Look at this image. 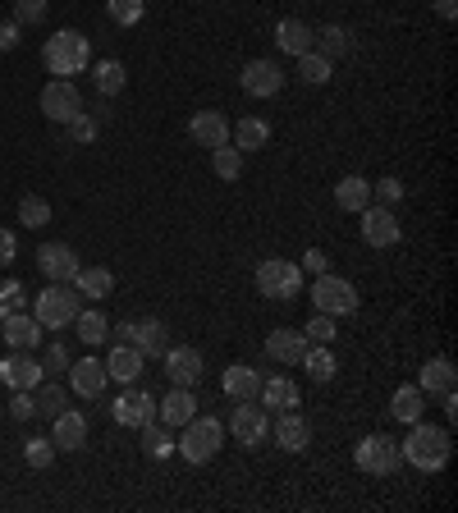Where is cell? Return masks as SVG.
<instances>
[{"label": "cell", "instance_id": "816d5d0a", "mask_svg": "<svg viewBox=\"0 0 458 513\" xmlns=\"http://www.w3.org/2000/svg\"><path fill=\"white\" fill-rule=\"evenodd\" d=\"M303 271H312V275H326V271H330V257H326V248H307V252H303Z\"/></svg>", "mask_w": 458, "mask_h": 513}, {"label": "cell", "instance_id": "6da1fadb", "mask_svg": "<svg viewBox=\"0 0 458 513\" xmlns=\"http://www.w3.org/2000/svg\"><path fill=\"white\" fill-rule=\"evenodd\" d=\"M449 449H454L449 426H431V422L417 417L413 431H408V440L399 445V454H404V463H413L417 472H440L449 463Z\"/></svg>", "mask_w": 458, "mask_h": 513}, {"label": "cell", "instance_id": "d6a6232c", "mask_svg": "<svg viewBox=\"0 0 458 513\" xmlns=\"http://www.w3.org/2000/svg\"><path fill=\"white\" fill-rule=\"evenodd\" d=\"M417 390L436 394V399H440V394H449V390H454V362H449V358H431L422 367V376H417Z\"/></svg>", "mask_w": 458, "mask_h": 513}, {"label": "cell", "instance_id": "2e32d148", "mask_svg": "<svg viewBox=\"0 0 458 513\" xmlns=\"http://www.w3.org/2000/svg\"><path fill=\"white\" fill-rule=\"evenodd\" d=\"M275 445H280L284 454H303V449L312 445V422H307L298 408L275 413Z\"/></svg>", "mask_w": 458, "mask_h": 513}, {"label": "cell", "instance_id": "f907efd6", "mask_svg": "<svg viewBox=\"0 0 458 513\" xmlns=\"http://www.w3.org/2000/svg\"><path fill=\"white\" fill-rule=\"evenodd\" d=\"M69 138H74V142H92V138H97V120H92L88 110H78L74 120H69Z\"/></svg>", "mask_w": 458, "mask_h": 513}, {"label": "cell", "instance_id": "d4e9b609", "mask_svg": "<svg viewBox=\"0 0 458 513\" xmlns=\"http://www.w3.org/2000/svg\"><path fill=\"white\" fill-rule=\"evenodd\" d=\"M193 413H197V399H193V390H184V385H170V394L156 399V417H161L170 431H179Z\"/></svg>", "mask_w": 458, "mask_h": 513}, {"label": "cell", "instance_id": "30bf717a", "mask_svg": "<svg viewBox=\"0 0 458 513\" xmlns=\"http://www.w3.org/2000/svg\"><path fill=\"white\" fill-rule=\"evenodd\" d=\"M239 88L248 92L252 101H271L284 92V65L280 60H271V55H262V60H248L239 74Z\"/></svg>", "mask_w": 458, "mask_h": 513}, {"label": "cell", "instance_id": "3957f363", "mask_svg": "<svg viewBox=\"0 0 458 513\" xmlns=\"http://www.w3.org/2000/svg\"><path fill=\"white\" fill-rule=\"evenodd\" d=\"M220 445H225V426H220L216 417H202V413L188 417V422L179 426V440H175L179 459L193 463V468H202V463L216 459Z\"/></svg>", "mask_w": 458, "mask_h": 513}, {"label": "cell", "instance_id": "ab89813d", "mask_svg": "<svg viewBox=\"0 0 458 513\" xmlns=\"http://www.w3.org/2000/svg\"><path fill=\"white\" fill-rule=\"evenodd\" d=\"M23 459H28V468H51L55 463V440L51 436H28L23 440Z\"/></svg>", "mask_w": 458, "mask_h": 513}, {"label": "cell", "instance_id": "cb8c5ba5", "mask_svg": "<svg viewBox=\"0 0 458 513\" xmlns=\"http://www.w3.org/2000/svg\"><path fill=\"white\" fill-rule=\"evenodd\" d=\"M142 362H147V358H142L133 344H124V339H120V344L106 353V376H110V381H120V385H138Z\"/></svg>", "mask_w": 458, "mask_h": 513}, {"label": "cell", "instance_id": "52a82bcc", "mask_svg": "<svg viewBox=\"0 0 458 513\" xmlns=\"http://www.w3.org/2000/svg\"><path fill=\"white\" fill-rule=\"evenodd\" d=\"M353 463H358V472H367V477H394L399 463H404V454H399V445H394L390 436H367L353 449Z\"/></svg>", "mask_w": 458, "mask_h": 513}, {"label": "cell", "instance_id": "4dcf8cb0", "mask_svg": "<svg viewBox=\"0 0 458 513\" xmlns=\"http://www.w3.org/2000/svg\"><path fill=\"white\" fill-rule=\"evenodd\" d=\"M220 390H225L234 404H239V399H257V390H262V376L252 372L248 362H234V367L225 372V381H220Z\"/></svg>", "mask_w": 458, "mask_h": 513}, {"label": "cell", "instance_id": "7bdbcfd3", "mask_svg": "<svg viewBox=\"0 0 458 513\" xmlns=\"http://www.w3.org/2000/svg\"><path fill=\"white\" fill-rule=\"evenodd\" d=\"M33 399H37V413H42V417H55L60 408H65V390H60L55 381H42V385H37Z\"/></svg>", "mask_w": 458, "mask_h": 513}, {"label": "cell", "instance_id": "4316f807", "mask_svg": "<svg viewBox=\"0 0 458 513\" xmlns=\"http://www.w3.org/2000/svg\"><path fill=\"white\" fill-rule=\"evenodd\" d=\"M275 46H280L284 55H307L312 51V23H303V19H280L275 23Z\"/></svg>", "mask_w": 458, "mask_h": 513}, {"label": "cell", "instance_id": "e0dca14e", "mask_svg": "<svg viewBox=\"0 0 458 513\" xmlns=\"http://www.w3.org/2000/svg\"><path fill=\"white\" fill-rule=\"evenodd\" d=\"M110 413H115V422H120V426H133V431H142L147 422H156V399L138 385V390L120 394V399L110 404Z\"/></svg>", "mask_w": 458, "mask_h": 513}, {"label": "cell", "instance_id": "11a10c76", "mask_svg": "<svg viewBox=\"0 0 458 513\" xmlns=\"http://www.w3.org/2000/svg\"><path fill=\"white\" fill-rule=\"evenodd\" d=\"M431 5H436L440 19H454V14H458V0H431Z\"/></svg>", "mask_w": 458, "mask_h": 513}, {"label": "cell", "instance_id": "ac0fdd59", "mask_svg": "<svg viewBox=\"0 0 458 513\" xmlns=\"http://www.w3.org/2000/svg\"><path fill=\"white\" fill-rule=\"evenodd\" d=\"M110 385L106 376V362L97 358H83V362H69V390L78 394V399H101Z\"/></svg>", "mask_w": 458, "mask_h": 513}, {"label": "cell", "instance_id": "9a60e30c", "mask_svg": "<svg viewBox=\"0 0 458 513\" xmlns=\"http://www.w3.org/2000/svg\"><path fill=\"white\" fill-rule=\"evenodd\" d=\"M0 381L10 385V390H37V385L46 381V372H42V362H37L28 349H14L10 358L0 362Z\"/></svg>", "mask_w": 458, "mask_h": 513}, {"label": "cell", "instance_id": "7dc6e473", "mask_svg": "<svg viewBox=\"0 0 458 513\" xmlns=\"http://www.w3.org/2000/svg\"><path fill=\"white\" fill-rule=\"evenodd\" d=\"M46 10H51V0H14V23L28 28V23H42Z\"/></svg>", "mask_w": 458, "mask_h": 513}, {"label": "cell", "instance_id": "f6af8a7d", "mask_svg": "<svg viewBox=\"0 0 458 513\" xmlns=\"http://www.w3.org/2000/svg\"><path fill=\"white\" fill-rule=\"evenodd\" d=\"M303 335L312 339V344H335V317H326V312H312V317H307V326H303Z\"/></svg>", "mask_w": 458, "mask_h": 513}, {"label": "cell", "instance_id": "277c9868", "mask_svg": "<svg viewBox=\"0 0 458 513\" xmlns=\"http://www.w3.org/2000/svg\"><path fill=\"white\" fill-rule=\"evenodd\" d=\"M83 312V294L74 284H46L33 303V317L42 321V330H65L74 326V317Z\"/></svg>", "mask_w": 458, "mask_h": 513}, {"label": "cell", "instance_id": "e575fe53", "mask_svg": "<svg viewBox=\"0 0 458 513\" xmlns=\"http://www.w3.org/2000/svg\"><path fill=\"white\" fill-rule=\"evenodd\" d=\"M92 83H97L101 97H120L124 83H129V69H124L120 60H101V65L92 69Z\"/></svg>", "mask_w": 458, "mask_h": 513}, {"label": "cell", "instance_id": "c3c4849f", "mask_svg": "<svg viewBox=\"0 0 458 513\" xmlns=\"http://www.w3.org/2000/svg\"><path fill=\"white\" fill-rule=\"evenodd\" d=\"M69 362H74V358H69L65 344H51V349H46V358H42V372L46 376H60V372H69Z\"/></svg>", "mask_w": 458, "mask_h": 513}, {"label": "cell", "instance_id": "ffe728a7", "mask_svg": "<svg viewBox=\"0 0 458 513\" xmlns=\"http://www.w3.org/2000/svg\"><path fill=\"white\" fill-rule=\"evenodd\" d=\"M0 339H5L10 349H28V353H33L37 344H42V321L23 307V312H14V317L0 321Z\"/></svg>", "mask_w": 458, "mask_h": 513}, {"label": "cell", "instance_id": "60d3db41", "mask_svg": "<svg viewBox=\"0 0 458 513\" xmlns=\"http://www.w3.org/2000/svg\"><path fill=\"white\" fill-rule=\"evenodd\" d=\"M106 14H110V23H120V28H138L147 5H142V0H106Z\"/></svg>", "mask_w": 458, "mask_h": 513}, {"label": "cell", "instance_id": "8d00e7d4", "mask_svg": "<svg viewBox=\"0 0 458 513\" xmlns=\"http://www.w3.org/2000/svg\"><path fill=\"white\" fill-rule=\"evenodd\" d=\"M211 170H216V179L234 184V179L243 175V152L234 147V142H225V147H211Z\"/></svg>", "mask_w": 458, "mask_h": 513}, {"label": "cell", "instance_id": "681fc988", "mask_svg": "<svg viewBox=\"0 0 458 513\" xmlns=\"http://www.w3.org/2000/svg\"><path fill=\"white\" fill-rule=\"evenodd\" d=\"M10 417H14V422H28V417H37V399H33V390H14V399H10Z\"/></svg>", "mask_w": 458, "mask_h": 513}, {"label": "cell", "instance_id": "f546056e", "mask_svg": "<svg viewBox=\"0 0 458 513\" xmlns=\"http://www.w3.org/2000/svg\"><path fill=\"white\" fill-rule=\"evenodd\" d=\"M257 399H262L266 413H284V408H298V385L289 376H271V381H262Z\"/></svg>", "mask_w": 458, "mask_h": 513}, {"label": "cell", "instance_id": "484cf974", "mask_svg": "<svg viewBox=\"0 0 458 513\" xmlns=\"http://www.w3.org/2000/svg\"><path fill=\"white\" fill-rule=\"evenodd\" d=\"M69 284H74L83 298H92V303H106V298L115 294V275H110L106 266H78Z\"/></svg>", "mask_w": 458, "mask_h": 513}, {"label": "cell", "instance_id": "5b68a950", "mask_svg": "<svg viewBox=\"0 0 458 513\" xmlns=\"http://www.w3.org/2000/svg\"><path fill=\"white\" fill-rule=\"evenodd\" d=\"M252 280H257V294L275 298V303H289V298L303 294V266L284 262V257H266Z\"/></svg>", "mask_w": 458, "mask_h": 513}, {"label": "cell", "instance_id": "9c48e42d", "mask_svg": "<svg viewBox=\"0 0 458 513\" xmlns=\"http://www.w3.org/2000/svg\"><path fill=\"white\" fill-rule=\"evenodd\" d=\"M358 230L367 248H399V239H404V225H399L394 207H376V202L358 211Z\"/></svg>", "mask_w": 458, "mask_h": 513}, {"label": "cell", "instance_id": "74e56055", "mask_svg": "<svg viewBox=\"0 0 458 513\" xmlns=\"http://www.w3.org/2000/svg\"><path fill=\"white\" fill-rule=\"evenodd\" d=\"M298 78H303L307 88H326L330 83V60L326 55H317V51L298 55Z\"/></svg>", "mask_w": 458, "mask_h": 513}, {"label": "cell", "instance_id": "f5cc1de1", "mask_svg": "<svg viewBox=\"0 0 458 513\" xmlns=\"http://www.w3.org/2000/svg\"><path fill=\"white\" fill-rule=\"evenodd\" d=\"M14 257H19V234L0 230V266H14Z\"/></svg>", "mask_w": 458, "mask_h": 513}, {"label": "cell", "instance_id": "7402d4cb", "mask_svg": "<svg viewBox=\"0 0 458 513\" xmlns=\"http://www.w3.org/2000/svg\"><path fill=\"white\" fill-rule=\"evenodd\" d=\"M307 344H312V339L303 335V330H271V335H266V358L271 362H284V367H298V362H303V353H307Z\"/></svg>", "mask_w": 458, "mask_h": 513}, {"label": "cell", "instance_id": "b9f144b4", "mask_svg": "<svg viewBox=\"0 0 458 513\" xmlns=\"http://www.w3.org/2000/svg\"><path fill=\"white\" fill-rule=\"evenodd\" d=\"M142 449H147V454H152V459H165V454H170V449H175V440H170V426H156V422H147L142 426Z\"/></svg>", "mask_w": 458, "mask_h": 513}, {"label": "cell", "instance_id": "836d02e7", "mask_svg": "<svg viewBox=\"0 0 458 513\" xmlns=\"http://www.w3.org/2000/svg\"><path fill=\"white\" fill-rule=\"evenodd\" d=\"M298 367H307V376L317 385H330L335 381V372H339V362H335V353H330V344H307V353H303V362Z\"/></svg>", "mask_w": 458, "mask_h": 513}, {"label": "cell", "instance_id": "7c38bea8", "mask_svg": "<svg viewBox=\"0 0 458 513\" xmlns=\"http://www.w3.org/2000/svg\"><path fill=\"white\" fill-rule=\"evenodd\" d=\"M83 110V92L74 88V78H51L42 88V115L51 124H69Z\"/></svg>", "mask_w": 458, "mask_h": 513}, {"label": "cell", "instance_id": "d6986e66", "mask_svg": "<svg viewBox=\"0 0 458 513\" xmlns=\"http://www.w3.org/2000/svg\"><path fill=\"white\" fill-rule=\"evenodd\" d=\"M51 440H55V449H65V454L83 449L88 445V417L74 413V408H60V413L51 417Z\"/></svg>", "mask_w": 458, "mask_h": 513}, {"label": "cell", "instance_id": "83f0119b", "mask_svg": "<svg viewBox=\"0 0 458 513\" xmlns=\"http://www.w3.org/2000/svg\"><path fill=\"white\" fill-rule=\"evenodd\" d=\"M335 207L339 211H349V216H358L362 207H371V179L362 175H344L335 184Z\"/></svg>", "mask_w": 458, "mask_h": 513}, {"label": "cell", "instance_id": "1f68e13d", "mask_svg": "<svg viewBox=\"0 0 458 513\" xmlns=\"http://www.w3.org/2000/svg\"><path fill=\"white\" fill-rule=\"evenodd\" d=\"M390 417L394 422H404V426H413L417 417H426V394L417 390V385H399L394 399H390Z\"/></svg>", "mask_w": 458, "mask_h": 513}, {"label": "cell", "instance_id": "db71d44e", "mask_svg": "<svg viewBox=\"0 0 458 513\" xmlns=\"http://www.w3.org/2000/svg\"><path fill=\"white\" fill-rule=\"evenodd\" d=\"M19 33H23V28L14 19L0 23V51H14V46H19Z\"/></svg>", "mask_w": 458, "mask_h": 513}, {"label": "cell", "instance_id": "44dd1931", "mask_svg": "<svg viewBox=\"0 0 458 513\" xmlns=\"http://www.w3.org/2000/svg\"><path fill=\"white\" fill-rule=\"evenodd\" d=\"M353 46H358V37H353L344 23H321V28H312V51L326 55L330 65L344 60V55H353Z\"/></svg>", "mask_w": 458, "mask_h": 513}, {"label": "cell", "instance_id": "8fae6325", "mask_svg": "<svg viewBox=\"0 0 458 513\" xmlns=\"http://www.w3.org/2000/svg\"><path fill=\"white\" fill-rule=\"evenodd\" d=\"M266 431H271V413H266L257 399H239V404H234V417H229V436L239 440L243 449H252L266 440Z\"/></svg>", "mask_w": 458, "mask_h": 513}, {"label": "cell", "instance_id": "8992f818", "mask_svg": "<svg viewBox=\"0 0 458 513\" xmlns=\"http://www.w3.org/2000/svg\"><path fill=\"white\" fill-rule=\"evenodd\" d=\"M358 289H353L344 275H317V284H312V307L317 312H326V317H353L358 312Z\"/></svg>", "mask_w": 458, "mask_h": 513}, {"label": "cell", "instance_id": "ee69618b", "mask_svg": "<svg viewBox=\"0 0 458 513\" xmlns=\"http://www.w3.org/2000/svg\"><path fill=\"white\" fill-rule=\"evenodd\" d=\"M371 202H376V207H399V202H404V179H376V184H371Z\"/></svg>", "mask_w": 458, "mask_h": 513}, {"label": "cell", "instance_id": "4fadbf2b", "mask_svg": "<svg viewBox=\"0 0 458 513\" xmlns=\"http://www.w3.org/2000/svg\"><path fill=\"white\" fill-rule=\"evenodd\" d=\"M165 362V381L170 385H184V390H193L202 376H207V362H202V353L188 349V344H170V349L161 353Z\"/></svg>", "mask_w": 458, "mask_h": 513}, {"label": "cell", "instance_id": "bcb514c9", "mask_svg": "<svg viewBox=\"0 0 458 513\" xmlns=\"http://www.w3.org/2000/svg\"><path fill=\"white\" fill-rule=\"evenodd\" d=\"M28 307V298H23V284L19 280H5L0 284V321L14 317V312H23Z\"/></svg>", "mask_w": 458, "mask_h": 513}, {"label": "cell", "instance_id": "7a4b0ae2", "mask_svg": "<svg viewBox=\"0 0 458 513\" xmlns=\"http://www.w3.org/2000/svg\"><path fill=\"white\" fill-rule=\"evenodd\" d=\"M42 65H46V74H55V78H74V74H83V69L92 65V42L78 28H60V33H51L46 37V46H42Z\"/></svg>", "mask_w": 458, "mask_h": 513}, {"label": "cell", "instance_id": "ba28073f", "mask_svg": "<svg viewBox=\"0 0 458 513\" xmlns=\"http://www.w3.org/2000/svg\"><path fill=\"white\" fill-rule=\"evenodd\" d=\"M110 335H120L124 344L142 353V358H161L170 349V330L161 317H142V321H124V326H110Z\"/></svg>", "mask_w": 458, "mask_h": 513}, {"label": "cell", "instance_id": "d590c367", "mask_svg": "<svg viewBox=\"0 0 458 513\" xmlns=\"http://www.w3.org/2000/svg\"><path fill=\"white\" fill-rule=\"evenodd\" d=\"M74 330H78V339H83L88 349H97V344H106V339H110L106 312H78V317H74Z\"/></svg>", "mask_w": 458, "mask_h": 513}, {"label": "cell", "instance_id": "f1b7e54d", "mask_svg": "<svg viewBox=\"0 0 458 513\" xmlns=\"http://www.w3.org/2000/svg\"><path fill=\"white\" fill-rule=\"evenodd\" d=\"M229 138H234L239 152H262L266 142H271V124L257 120V115H243L239 124H229Z\"/></svg>", "mask_w": 458, "mask_h": 513}, {"label": "cell", "instance_id": "603a6c76", "mask_svg": "<svg viewBox=\"0 0 458 513\" xmlns=\"http://www.w3.org/2000/svg\"><path fill=\"white\" fill-rule=\"evenodd\" d=\"M188 138L197 142V147H225L229 142V120L220 115V110H197L193 120H188Z\"/></svg>", "mask_w": 458, "mask_h": 513}, {"label": "cell", "instance_id": "5bb4252c", "mask_svg": "<svg viewBox=\"0 0 458 513\" xmlns=\"http://www.w3.org/2000/svg\"><path fill=\"white\" fill-rule=\"evenodd\" d=\"M78 266L83 262H78V252L69 248V243H42V248H37V271L51 284H69Z\"/></svg>", "mask_w": 458, "mask_h": 513}, {"label": "cell", "instance_id": "f35d334b", "mask_svg": "<svg viewBox=\"0 0 458 513\" xmlns=\"http://www.w3.org/2000/svg\"><path fill=\"white\" fill-rule=\"evenodd\" d=\"M19 220L28 225V230H42V225H51V202H46V197H37V193L19 197Z\"/></svg>", "mask_w": 458, "mask_h": 513}]
</instances>
